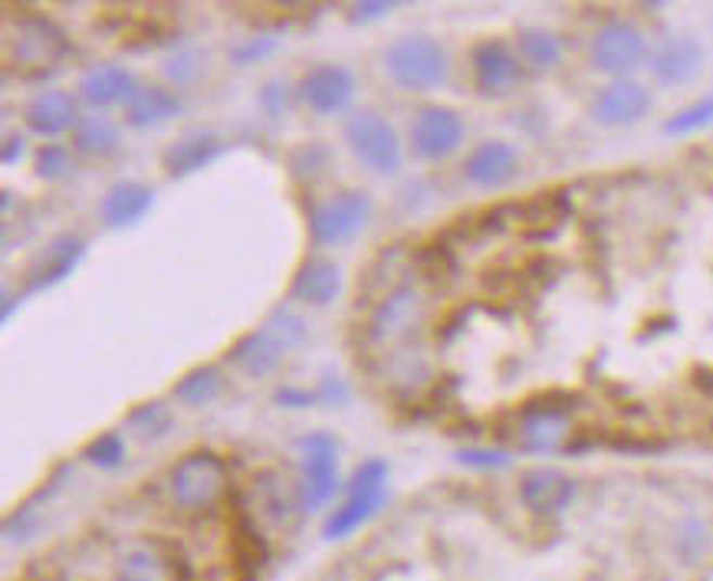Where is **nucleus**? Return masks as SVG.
Here are the masks:
<instances>
[{
  "label": "nucleus",
  "instance_id": "37",
  "mask_svg": "<svg viewBox=\"0 0 713 581\" xmlns=\"http://www.w3.org/2000/svg\"><path fill=\"white\" fill-rule=\"evenodd\" d=\"M457 460L467 463V467H478V470H494V467H507V463H510V456L504 450H484V447L460 450Z\"/></svg>",
  "mask_w": 713,
  "mask_h": 581
},
{
  "label": "nucleus",
  "instance_id": "12",
  "mask_svg": "<svg viewBox=\"0 0 713 581\" xmlns=\"http://www.w3.org/2000/svg\"><path fill=\"white\" fill-rule=\"evenodd\" d=\"M296 92H300V102L313 115H322V119H329V115H342L352 105L355 76L345 66H339V63H319L309 73H303Z\"/></svg>",
  "mask_w": 713,
  "mask_h": 581
},
{
  "label": "nucleus",
  "instance_id": "17",
  "mask_svg": "<svg viewBox=\"0 0 713 581\" xmlns=\"http://www.w3.org/2000/svg\"><path fill=\"white\" fill-rule=\"evenodd\" d=\"M155 204V191L142 181H115L102 201H99V217L109 230H126L136 227Z\"/></svg>",
  "mask_w": 713,
  "mask_h": 581
},
{
  "label": "nucleus",
  "instance_id": "11",
  "mask_svg": "<svg viewBox=\"0 0 713 581\" xmlns=\"http://www.w3.org/2000/svg\"><path fill=\"white\" fill-rule=\"evenodd\" d=\"M648 56V40L635 24L625 21H612L606 24L596 37H591L588 47V60L599 73L609 76H625L632 69H638Z\"/></svg>",
  "mask_w": 713,
  "mask_h": 581
},
{
  "label": "nucleus",
  "instance_id": "8",
  "mask_svg": "<svg viewBox=\"0 0 713 581\" xmlns=\"http://www.w3.org/2000/svg\"><path fill=\"white\" fill-rule=\"evenodd\" d=\"M300 450V500L306 509L326 506L339 490V440L313 430L296 440Z\"/></svg>",
  "mask_w": 713,
  "mask_h": 581
},
{
  "label": "nucleus",
  "instance_id": "29",
  "mask_svg": "<svg viewBox=\"0 0 713 581\" xmlns=\"http://www.w3.org/2000/svg\"><path fill=\"white\" fill-rule=\"evenodd\" d=\"M224 388V378L214 365H201V369H191L178 385H175V398L184 404V408H204L211 401H217Z\"/></svg>",
  "mask_w": 713,
  "mask_h": 581
},
{
  "label": "nucleus",
  "instance_id": "38",
  "mask_svg": "<svg viewBox=\"0 0 713 581\" xmlns=\"http://www.w3.org/2000/svg\"><path fill=\"white\" fill-rule=\"evenodd\" d=\"M257 102L264 105V112H267V115H283V112H287V105H290V92H287V82H280V79L267 82V86L260 89Z\"/></svg>",
  "mask_w": 713,
  "mask_h": 581
},
{
  "label": "nucleus",
  "instance_id": "1",
  "mask_svg": "<svg viewBox=\"0 0 713 581\" xmlns=\"http://www.w3.org/2000/svg\"><path fill=\"white\" fill-rule=\"evenodd\" d=\"M73 53L69 37L43 14H17L4 34V60L24 79H43L56 73Z\"/></svg>",
  "mask_w": 713,
  "mask_h": 581
},
{
  "label": "nucleus",
  "instance_id": "20",
  "mask_svg": "<svg viewBox=\"0 0 713 581\" xmlns=\"http://www.w3.org/2000/svg\"><path fill=\"white\" fill-rule=\"evenodd\" d=\"M123 108H126V122L132 129H155V126L171 122L175 115H181V99L171 86L139 82Z\"/></svg>",
  "mask_w": 713,
  "mask_h": 581
},
{
  "label": "nucleus",
  "instance_id": "14",
  "mask_svg": "<svg viewBox=\"0 0 713 581\" xmlns=\"http://www.w3.org/2000/svg\"><path fill=\"white\" fill-rule=\"evenodd\" d=\"M86 257V241L82 237H73V234H63V237H53L27 267V293H43L56 283H63Z\"/></svg>",
  "mask_w": 713,
  "mask_h": 581
},
{
  "label": "nucleus",
  "instance_id": "33",
  "mask_svg": "<svg viewBox=\"0 0 713 581\" xmlns=\"http://www.w3.org/2000/svg\"><path fill=\"white\" fill-rule=\"evenodd\" d=\"M290 171L303 181V184H316L326 171H329V149L326 145H300L290 155Z\"/></svg>",
  "mask_w": 713,
  "mask_h": 581
},
{
  "label": "nucleus",
  "instance_id": "16",
  "mask_svg": "<svg viewBox=\"0 0 713 581\" xmlns=\"http://www.w3.org/2000/svg\"><path fill=\"white\" fill-rule=\"evenodd\" d=\"M421 315H424L421 293L411 286H402L379 302V309L372 312V322H369V335L375 345H389V341L408 335L421 322Z\"/></svg>",
  "mask_w": 713,
  "mask_h": 581
},
{
  "label": "nucleus",
  "instance_id": "25",
  "mask_svg": "<svg viewBox=\"0 0 713 581\" xmlns=\"http://www.w3.org/2000/svg\"><path fill=\"white\" fill-rule=\"evenodd\" d=\"M136 76L118 66V63H105V66H96L89 69L82 79H79V99L92 108H109V105H118L136 92Z\"/></svg>",
  "mask_w": 713,
  "mask_h": 581
},
{
  "label": "nucleus",
  "instance_id": "28",
  "mask_svg": "<svg viewBox=\"0 0 713 581\" xmlns=\"http://www.w3.org/2000/svg\"><path fill=\"white\" fill-rule=\"evenodd\" d=\"M565 56L562 40L552 30L543 27H530L520 34V60L533 69H556Z\"/></svg>",
  "mask_w": 713,
  "mask_h": 581
},
{
  "label": "nucleus",
  "instance_id": "10",
  "mask_svg": "<svg viewBox=\"0 0 713 581\" xmlns=\"http://www.w3.org/2000/svg\"><path fill=\"white\" fill-rule=\"evenodd\" d=\"M467 139V126L460 112L447 105H424L411 119V152L421 162H444L450 158Z\"/></svg>",
  "mask_w": 713,
  "mask_h": 581
},
{
  "label": "nucleus",
  "instance_id": "40",
  "mask_svg": "<svg viewBox=\"0 0 713 581\" xmlns=\"http://www.w3.org/2000/svg\"><path fill=\"white\" fill-rule=\"evenodd\" d=\"M316 398H319V395H313V391H296V388H280V391H277V401L287 404V408H309Z\"/></svg>",
  "mask_w": 713,
  "mask_h": 581
},
{
  "label": "nucleus",
  "instance_id": "27",
  "mask_svg": "<svg viewBox=\"0 0 713 581\" xmlns=\"http://www.w3.org/2000/svg\"><path fill=\"white\" fill-rule=\"evenodd\" d=\"M569 421L562 411L543 408V411H530L523 417V443L530 450H556L565 440Z\"/></svg>",
  "mask_w": 713,
  "mask_h": 581
},
{
  "label": "nucleus",
  "instance_id": "2",
  "mask_svg": "<svg viewBox=\"0 0 713 581\" xmlns=\"http://www.w3.org/2000/svg\"><path fill=\"white\" fill-rule=\"evenodd\" d=\"M306 341V322L293 312H273L264 328L237 338L227 352V362L247 378H267L280 369V362Z\"/></svg>",
  "mask_w": 713,
  "mask_h": 581
},
{
  "label": "nucleus",
  "instance_id": "34",
  "mask_svg": "<svg viewBox=\"0 0 713 581\" xmlns=\"http://www.w3.org/2000/svg\"><path fill=\"white\" fill-rule=\"evenodd\" d=\"M82 456L92 463V467H99V470H115V467H123V460H126V440H123V434H115V430L99 434L82 450Z\"/></svg>",
  "mask_w": 713,
  "mask_h": 581
},
{
  "label": "nucleus",
  "instance_id": "24",
  "mask_svg": "<svg viewBox=\"0 0 713 581\" xmlns=\"http://www.w3.org/2000/svg\"><path fill=\"white\" fill-rule=\"evenodd\" d=\"M339 293H342V270L332 260H319V257L306 260L290 283V296L296 302L316 306V309L335 302Z\"/></svg>",
  "mask_w": 713,
  "mask_h": 581
},
{
  "label": "nucleus",
  "instance_id": "22",
  "mask_svg": "<svg viewBox=\"0 0 713 581\" xmlns=\"http://www.w3.org/2000/svg\"><path fill=\"white\" fill-rule=\"evenodd\" d=\"M520 496L533 513H559L572 503L575 483L556 467H536L520 480Z\"/></svg>",
  "mask_w": 713,
  "mask_h": 581
},
{
  "label": "nucleus",
  "instance_id": "21",
  "mask_svg": "<svg viewBox=\"0 0 713 581\" xmlns=\"http://www.w3.org/2000/svg\"><path fill=\"white\" fill-rule=\"evenodd\" d=\"M115 581H178V568L158 542L139 539L118 555Z\"/></svg>",
  "mask_w": 713,
  "mask_h": 581
},
{
  "label": "nucleus",
  "instance_id": "30",
  "mask_svg": "<svg viewBox=\"0 0 713 581\" xmlns=\"http://www.w3.org/2000/svg\"><path fill=\"white\" fill-rule=\"evenodd\" d=\"M171 424H175V417H171L168 404H162V401H145V404H139V408L129 414V427H132L142 440H158V437H165V434L171 430Z\"/></svg>",
  "mask_w": 713,
  "mask_h": 581
},
{
  "label": "nucleus",
  "instance_id": "19",
  "mask_svg": "<svg viewBox=\"0 0 713 581\" xmlns=\"http://www.w3.org/2000/svg\"><path fill=\"white\" fill-rule=\"evenodd\" d=\"M463 175L470 184L478 188H507L517 175H520V155L513 152V145L507 142H484L470 152L467 165H463Z\"/></svg>",
  "mask_w": 713,
  "mask_h": 581
},
{
  "label": "nucleus",
  "instance_id": "7",
  "mask_svg": "<svg viewBox=\"0 0 713 581\" xmlns=\"http://www.w3.org/2000/svg\"><path fill=\"white\" fill-rule=\"evenodd\" d=\"M385 483H389V463L385 460H366L359 470H355L348 483V496L335 513L326 519V539H342L352 535L355 529H362L385 503Z\"/></svg>",
  "mask_w": 713,
  "mask_h": 581
},
{
  "label": "nucleus",
  "instance_id": "5",
  "mask_svg": "<svg viewBox=\"0 0 713 581\" xmlns=\"http://www.w3.org/2000/svg\"><path fill=\"white\" fill-rule=\"evenodd\" d=\"M375 201L362 188H342L309 207V234L319 247H345L372 223Z\"/></svg>",
  "mask_w": 713,
  "mask_h": 581
},
{
  "label": "nucleus",
  "instance_id": "41",
  "mask_svg": "<svg viewBox=\"0 0 713 581\" xmlns=\"http://www.w3.org/2000/svg\"><path fill=\"white\" fill-rule=\"evenodd\" d=\"M24 149H27V145H24V135H8V139H4V155H0V158H4V165H14V162H21Z\"/></svg>",
  "mask_w": 713,
  "mask_h": 581
},
{
  "label": "nucleus",
  "instance_id": "3",
  "mask_svg": "<svg viewBox=\"0 0 713 581\" xmlns=\"http://www.w3.org/2000/svg\"><path fill=\"white\" fill-rule=\"evenodd\" d=\"M385 73L405 92H434L450 76L447 47L428 34H405L385 50Z\"/></svg>",
  "mask_w": 713,
  "mask_h": 581
},
{
  "label": "nucleus",
  "instance_id": "13",
  "mask_svg": "<svg viewBox=\"0 0 713 581\" xmlns=\"http://www.w3.org/2000/svg\"><path fill=\"white\" fill-rule=\"evenodd\" d=\"M648 108H651L648 86L635 79H615L612 86L599 89V95L591 99V119L609 129H622V126L641 122Z\"/></svg>",
  "mask_w": 713,
  "mask_h": 581
},
{
  "label": "nucleus",
  "instance_id": "4",
  "mask_svg": "<svg viewBox=\"0 0 713 581\" xmlns=\"http://www.w3.org/2000/svg\"><path fill=\"white\" fill-rule=\"evenodd\" d=\"M342 139L355 155V162L379 178H392L405 165V145L395 126L375 108H355L345 119Z\"/></svg>",
  "mask_w": 713,
  "mask_h": 581
},
{
  "label": "nucleus",
  "instance_id": "31",
  "mask_svg": "<svg viewBox=\"0 0 713 581\" xmlns=\"http://www.w3.org/2000/svg\"><path fill=\"white\" fill-rule=\"evenodd\" d=\"M706 126H713V95L697 99L687 108L674 112L671 119L664 122V135H674V139L677 135H693V132H700Z\"/></svg>",
  "mask_w": 713,
  "mask_h": 581
},
{
  "label": "nucleus",
  "instance_id": "6",
  "mask_svg": "<svg viewBox=\"0 0 713 581\" xmlns=\"http://www.w3.org/2000/svg\"><path fill=\"white\" fill-rule=\"evenodd\" d=\"M171 500L184 513H204L214 509L230 487L227 463L214 450H194L175 463V470L168 477Z\"/></svg>",
  "mask_w": 713,
  "mask_h": 581
},
{
  "label": "nucleus",
  "instance_id": "36",
  "mask_svg": "<svg viewBox=\"0 0 713 581\" xmlns=\"http://www.w3.org/2000/svg\"><path fill=\"white\" fill-rule=\"evenodd\" d=\"M280 47V40L273 37V34H257V37H251L247 43H241V47H233V63L237 66H251V63H260V60H267L273 50Z\"/></svg>",
  "mask_w": 713,
  "mask_h": 581
},
{
  "label": "nucleus",
  "instance_id": "26",
  "mask_svg": "<svg viewBox=\"0 0 713 581\" xmlns=\"http://www.w3.org/2000/svg\"><path fill=\"white\" fill-rule=\"evenodd\" d=\"M73 145L82 155L109 158L118 152V145H123V132H118V126L109 122L105 115H86V119H79V126L73 129Z\"/></svg>",
  "mask_w": 713,
  "mask_h": 581
},
{
  "label": "nucleus",
  "instance_id": "39",
  "mask_svg": "<svg viewBox=\"0 0 713 581\" xmlns=\"http://www.w3.org/2000/svg\"><path fill=\"white\" fill-rule=\"evenodd\" d=\"M395 11V4H389V0H369V4H355L352 11V21H379V17H389Z\"/></svg>",
  "mask_w": 713,
  "mask_h": 581
},
{
  "label": "nucleus",
  "instance_id": "18",
  "mask_svg": "<svg viewBox=\"0 0 713 581\" xmlns=\"http://www.w3.org/2000/svg\"><path fill=\"white\" fill-rule=\"evenodd\" d=\"M651 76L674 89V86H684L690 79H697V73L703 69V47L693 40V37H674V40H664L654 53H651Z\"/></svg>",
  "mask_w": 713,
  "mask_h": 581
},
{
  "label": "nucleus",
  "instance_id": "23",
  "mask_svg": "<svg viewBox=\"0 0 713 581\" xmlns=\"http://www.w3.org/2000/svg\"><path fill=\"white\" fill-rule=\"evenodd\" d=\"M220 155H224V142L214 132H188L165 149L162 165H165L168 178H188V175L214 165Z\"/></svg>",
  "mask_w": 713,
  "mask_h": 581
},
{
  "label": "nucleus",
  "instance_id": "9",
  "mask_svg": "<svg viewBox=\"0 0 713 581\" xmlns=\"http://www.w3.org/2000/svg\"><path fill=\"white\" fill-rule=\"evenodd\" d=\"M470 69L473 86L487 99H504L520 89L523 82V60L520 50H513L504 40H481L470 50Z\"/></svg>",
  "mask_w": 713,
  "mask_h": 581
},
{
  "label": "nucleus",
  "instance_id": "15",
  "mask_svg": "<svg viewBox=\"0 0 713 581\" xmlns=\"http://www.w3.org/2000/svg\"><path fill=\"white\" fill-rule=\"evenodd\" d=\"M79 108L76 99L63 89H43L24 105V126L40 135V139H56L66 135L79 126Z\"/></svg>",
  "mask_w": 713,
  "mask_h": 581
},
{
  "label": "nucleus",
  "instance_id": "32",
  "mask_svg": "<svg viewBox=\"0 0 713 581\" xmlns=\"http://www.w3.org/2000/svg\"><path fill=\"white\" fill-rule=\"evenodd\" d=\"M162 69H165V79L171 86H194L204 73V53L194 47H181L162 63Z\"/></svg>",
  "mask_w": 713,
  "mask_h": 581
},
{
  "label": "nucleus",
  "instance_id": "35",
  "mask_svg": "<svg viewBox=\"0 0 713 581\" xmlns=\"http://www.w3.org/2000/svg\"><path fill=\"white\" fill-rule=\"evenodd\" d=\"M34 162H37V178L43 181H60L73 171V158L63 145H43Z\"/></svg>",
  "mask_w": 713,
  "mask_h": 581
}]
</instances>
